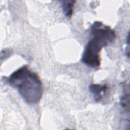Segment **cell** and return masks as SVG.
I'll list each match as a JSON object with an SVG mask.
<instances>
[{"instance_id": "5", "label": "cell", "mask_w": 130, "mask_h": 130, "mask_svg": "<svg viewBox=\"0 0 130 130\" xmlns=\"http://www.w3.org/2000/svg\"><path fill=\"white\" fill-rule=\"evenodd\" d=\"M120 104L123 108L129 111V86L126 84L123 86V93L120 98Z\"/></svg>"}, {"instance_id": "1", "label": "cell", "mask_w": 130, "mask_h": 130, "mask_svg": "<svg viewBox=\"0 0 130 130\" xmlns=\"http://www.w3.org/2000/svg\"><path fill=\"white\" fill-rule=\"evenodd\" d=\"M7 83L17 89L24 101L34 105L40 102L43 94V87L39 76L26 65L20 67L7 79Z\"/></svg>"}, {"instance_id": "4", "label": "cell", "mask_w": 130, "mask_h": 130, "mask_svg": "<svg viewBox=\"0 0 130 130\" xmlns=\"http://www.w3.org/2000/svg\"><path fill=\"white\" fill-rule=\"evenodd\" d=\"M76 2V1H62L60 2L63 12L66 17H70L72 16Z\"/></svg>"}, {"instance_id": "2", "label": "cell", "mask_w": 130, "mask_h": 130, "mask_svg": "<svg viewBox=\"0 0 130 130\" xmlns=\"http://www.w3.org/2000/svg\"><path fill=\"white\" fill-rule=\"evenodd\" d=\"M90 37L85 46L81 60L88 67L96 68L101 64L100 53L102 49L114 42L116 34L109 26L96 21L90 27Z\"/></svg>"}, {"instance_id": "3", "label": "cell", "mask_w": 130, "mask_h": 130, "mask_svg": "<svg viewBox=\"0 0 130 130\" xmlns=\"http://www.w3.org/2000/svg\"><path fill=\"white\" fill-rule=\"evenodd\" d=\"M90 92L92 94L95 102H100L108 90L107 84H92L89 86Z\"/></svg>"}]
</instances>
